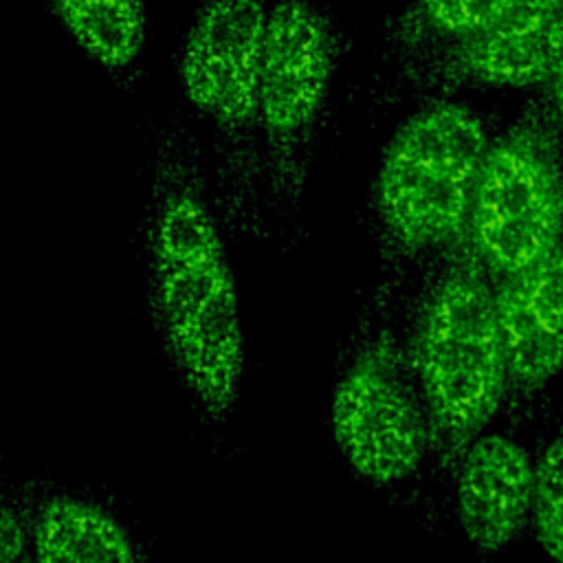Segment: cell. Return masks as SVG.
<instances>
[{"label": "cell", "instance_id": "cell-1", "mask_svg": "<svg viewBox=\"0 0 563 563\" xmlns=\"http://www.w3.org/2000/svg\"><path fill=\"white\" fill-rule=\"evenodd\" d=\"M141 297L161 354L198 420L224 427L246 376V336L200 141L180 112L152 123L139 222Z\"/></svg>", "mask_w": 563, "mask_h": 563}, {"label": "cell", "instance_id": "cell-2", "mask_svg": "<svg viewBox=\"0 0 563 563\" xmlns=\"http://www.w3.org/2000/svg\"><path fill=\"white\" fill-rule=\"evenodd\" d=\"M431 433L462 451L495 418L510 387L495 284L477 260L453 264L429 292L413 347Z\"/></svg>", "mask_w": 563, "mask_h": 563}, {"label": "cell", "instance_id": "cell-3", "mask_svg": "<svg viewBox=\"0 0 563 563\" xmlns=\"http://www.w3.org/2000/svg\"><path fill=\"white\" fill-rule=\"evenodd\" d=\"M490 147L479 114L460 101L411 112L383 147L374 209L405 251H431L466 231L475 185Z\"/></svg>", "mask_w": 563, "mask_h": 563}, {"label": "cell", "instance_id": "cell-4", "mask_svg": "<svg viewBox=\"0 0 563 563\" xmlns=\"http://www.w3.org/2000/svg\"><path fill=\"white\" fill-rule=\"evenodd\" d=\"M268 7L264 0H205L176 55L189 108L213 134V202L229 238L240 229V191L260 139L257 88Z\"/></svg>", "mask_w": 563, "mask_h": 563}, {"label": "cell", "instance_id": "cell-5", "mask_svg": "<svg viewBox=\"0 0 563 563\" xmlns=\"http://www.w3.org/2000/svg\"><path fill=\"white\" fill-rule=\"evenodd\" d=\"M479 266L508 277L545 255L563 233V167L554 136L526 117L490 143L468 211Z\"/></svg>", "mask_w": 563, "mask_h": 563}, {"label": "cell", "instance_id": "cell-6", "mask_svg": "<svg viewBox=\"0 0 563 563\" xmlns=\"http://www.w3.org/2000/svg\"><path fill=\"white\" fill-rule=\"evenodd\" d=\"M332 75L334 35L328 18L308 0H275L262 40L257 128L273 198L282 205L299 196Z\"/></svg>", "mask_w": 563, "mask_h": 563}, {"label": "cell", "instance_id": "cell-7", "mask_svg": "<svg viewBox=\"0 0 563 563\" xmlns=\"http://www.w3.org/2000/svg\"><path fill=\"white\" fill-rule=\"evenodd\" d=\"M328 424L356 477L391 486L409 479L429 446V418L391 339L367 343L334 383Z\"/></svg>", "mask_w": 563, "mask_h": 563}, {"label": "cell", "instance_id": "cell-8", "mask_svg": "<svg viewBox=\"0 0 563 563\" xmlns=\"http://www.w3.org/2000/svg\"><path fill=\"white\" fill-rule=\"evenodd\" d=\"M0 495L26 528L31 561L136 563L147 548L134 526L101 497L37 475H2Z\"/></svg>", "mask_w": 563, "mask_h": 563}, {"label": "cell", "instance_id": "cell-9", "mask_svg": "<svg viewBox=\"0 0 563 563\" xmlns=\"http://www.w3.org/2000/svg\"><path fill=\"white\" fill-rule=\"evenodd\" d=\"M444 75L482 88L545 86L563 62V0H517L486 31L451 44Z\"/></svg>", "mask_w": 563, "mask_h": 563}, {"label": "cell", "instance_id": "cell-10", "mask_svg": "<svg viewBox=\"0 0 563 563\" xmlns=\"http://www.w3.org/2000/svg\"><path fill=\"white\" fill-rule=\"evenodd\" d=\"M455 477V517L464 539L497 552L530 523L534 460L504 433H477L462 451Z\"/></svg>", "mask_w": 563, "mask_h": 563}, {"label": "cell", "instance_id": "cell-11", "mask_svg": "<svg viewBox=\"0 0 563 563\" xmlns=\"http://www.w3.org/2000/svg\"><path fill=\"white\" fill-rule=\"evenodd\" d=\"M510 385L537 389L563 372V233L526 268L495 282Z\"/></svg>", "mask_w": 563, "mask_h": 563}, {"label": "cell", "instance_id": "cell-12", "mask_svg": "<svg viewBox=\"0 0 563 563\" xmlns=\"http://www.w3.org/2000/svg\"><path fill=\"white\" fill-rule=\"evenodd\" d=\"M73 42L121 88L139 75L145 48V0H40Z\"/></svg>", "mask_w": 563, "mask_h": 563}, {"label": "cell", "instance_id": "cell-13", "mask_svg": "<svg viewBox=\"0 0 563 563\" xmlns=\"http://www.w3.org/2000/svg\"><path fill=\"white\" fill-rule=\"evenodd\" d=\"M517 0H413L409 24L429 37L457 44L504 18Z\"/></svg>", "mask_w": 563, "mask_h": 563}, {"label": "cell", "instance_id": "cell-14", "mask_svg": "<svg viewBox=\"0 0 563 563\" xmlns=\"http://www.w3.org/2000/svg\"><path fill=\"white\" fill-rule=\"evenodd\" d=\"M530 526L539 548L563 561V435L548 442L534 460Z\"/></svg>", "mask_w": 563, "mask_h": 563}, {"label": "cell", "instance_id": "cell-15", "mask_svg": "<svg viewBox=\"0 0 563 563\" xmlns=\"http://www.w3.org/2000/svg\"><path fill=\"white\" fill-rule=\"evenodd\" d=\"M31 561L24 521L18 508L0 495V563Z\"/></svg>", "mask_w": 563, "mask_h": 563}, {"label": "cell", "instance_id": "cell-16", "mask_svg": "<svg viewBox=\"0 0 563 563\" xmlns=\"http://www.w3.org/2000/svg\"><path fill=\"white\" fill-rule=\"evenodd\" d=\"M550 88V103H552V117L554 125L559 130V136L563 139V62L552 73V77L545 84Z\"/></svg>", "mask_w": 563, "mask_h": 563}]
</instances>
